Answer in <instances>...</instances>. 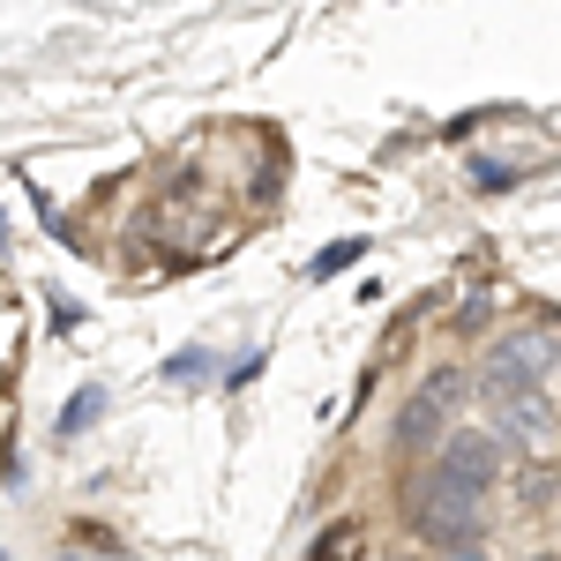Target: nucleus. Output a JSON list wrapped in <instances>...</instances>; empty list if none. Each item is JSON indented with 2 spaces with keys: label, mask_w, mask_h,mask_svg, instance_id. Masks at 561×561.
<instances>
[{
  "label": "nucleus",
  "mask_w": 561,
  "mask_h": 561,
  "mask_svg": "<svg viewBox=\"0 0 561 561\" xmlns=\"http://www.w3.org/2000/svg\"><path fill=\"white\" fill-rule=\"evenodd\" d=\"M502 472L494 434H449L434 457L427 502H420V539L427 547H479L486 539V486Z\"/></svg>",
  "instance_id": "f257e3e1"
},
{
  "label": "nucleus",
  "mask_w": 561,
  "mask_h": 561,
  "mask_svg": "<svg viewBox=\"0 0 561 561\" xmlns=\"http://www.w3.org/2000/svg\"><path fill=\"white\" fill-rule=\"evenodd\" d=\"M539 359H547V345H539V337H510V345L486 359V397H494V404L524 397V389H531V367H539Z\"/></svg>",
  "instance_id": "f03ea898"
},
{
  "label": "nucleus",
  "mask_w": 561,
  "mask_h": 561,
  "mask_svg": "<svg viewBox=\"0 0 561 561\" xmlns=\"http://www.w3.org/2000/svg\"><path fill=\"white\" fill-rule=\"evenodd\" d=\"M397 449H404V457L442 449V404H434V397H412V404H404V420H397Z\"/></svg>",
  "instance_id": "7ed1b4c3"
},
{
  "label": "nucleus",
  "mask_w": 561,
  "mask_h": 561,
  "mask_svg": "<svg viewBox=\"0 0 561 561\" xmlns=\"http://www.w3.org/2000/svg\"><path fill=\"white\" fill-rule=\"evenodd\" d=\"M420 397H434V404H442V412H457V404H465V397H472V382H465V375H434V382L420 389Z\"/></svg>",
  "instance_id": "20e7f679"
}]
</instances>
